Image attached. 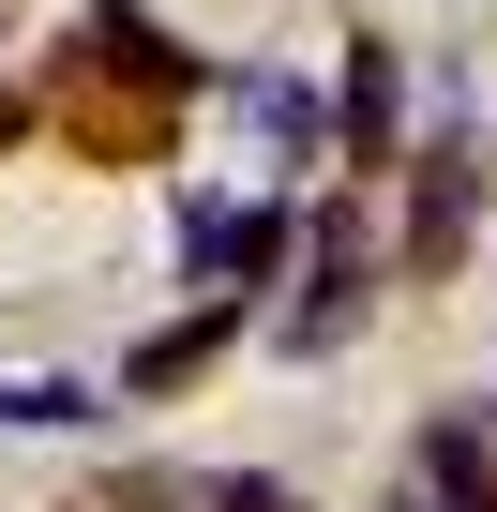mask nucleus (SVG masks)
<instances>
[{"instance_id": "20e7f679", "label": "nucleus", "mask_w": 497, "mask_h": 512, "mask_svg": "<svg viewBox=\"0 0 497 512\" xmlns=\"http://www.w3.org/2000/svg\"><path fill=\"white\" fill-rule=\"evenodd\" d=\"M392 91H407V76H392V46H362V61H347V121H332V136H347V166H392Z\"/></svg>"}, {"instance_id": "f03ea898", "label": "nucleus", "mask_w": 497, "mask_h": 512, "mask_svg": "<svg viewBox=\"0 0 497 512\" xmlns=\"http://www.w3.org/2000/svg\"><path fill=\"white\" fill-rule=\"evenodd\" d=\"M362 302H377V241H362V211H332V226H317V287L272 317V347H287V362H332V347L362 332Z\"/></svg>"}, {"instance_id": "0eeeda50", "label": "nucleus", "mask_w": 497, "mask_h": 512, "mask_svg": "<svg viewBox=\"0 0 497 512\" xmlns=\"http://www.w3.org/2000/svg\"><path fill=\"white\" fill-rule=\"evenodd\" d=\"M0 16H16V0H0Z\"/></svg>"}, {"instance_id": "7ed1b4c3", "label": "nucleus", "mask_w": 497, "mask_h": 512, "mask_svg": "<svg viewBox=\"0 0 497 512\" xmlns=\"http://www.w3.org/2000/svg\"><path fill=\"white\" fill-rule=\"evenodd\" d=\"M407 467H422V512H497V437H482L467 407H437Z\"/></svg>"}, {"instance_id": "39448f33", "label": "nucleus", "mask_w": 497, "mask_h": 512, "mask_svg": "<svg viewBox=\"0 0 497 512\" xmlns=\"http://www.w3.org/2000/svg\"><path fill=\"white\" fill-rule=\"evenodd\" d=\"M467 196H482V166H467V151H422V211H407V256H452Z\"/></svg>"}, {"instance_id": "f257e3e1", "label": "nucleus", "mask_w": 497, "mask_h": 512, "mask_svg": "<svg viewBox=\"0 0 497 512\" xmlns=\"http://www.w3.org/2000/svg\"><path fill=\"white\" fill-rule=\"evenodd\" d=\"M287 241H302L287 196H196V211H181V272H196L211 302H241V287L287 272Z\"/></svg>"}, {"instance_id": "6e6552de", "label": "nucleus", "mask_w": 497, "mask_h": 512, "mask_svg": "<svg viewBox=\"0 0 497 512\" xmlns=\"http://www.w3.org/2000/svg\"><path fill=\"white\" fill-rule=\"evenodd\" d=\"M482 437H497V422H482Z\"/></svg>"}, {"instance_id": "423d86ee", "label": "nucleus", "mask_w": 497, "mask_h": 512, "mask_svg": "<svg viewBox=\"0 0 497 512\" xmlns=\"http://www.w3.org/2000/svg\"><path fill=\"white\" fill-rule=\"evenodd\" d=\"M211 512H302L287 482H211Z\"/></svg>"}]
</instances>
